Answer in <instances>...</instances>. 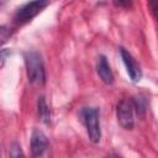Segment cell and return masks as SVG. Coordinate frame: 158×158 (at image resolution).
<instances>
[{
    "instance_id": "cell-1",
    "label": "cell",
    "mask_w": 158,
    "mask_h": 158,
    "mask_svg": "<svg viewBox=\"0 0 158 158\" xmlns=\"http://www.w3.org/2000/svg\"><path fill=\"white\" fill-rule=\"evenodd\" d=\"M25 64L30 83L35 86H43L46 83V70L41 54L36 51L26 52Z\"/></svg>"
},
{
    "instance_id": "cell-2",
    "label": "cell",
    "mask_w": 158,
    "mask_h": 158,
    "mask_svg": "<svg viewBox=\"0 0 158 158\" xmlns=\"http://www.w3.org/2000/svg\"><path fill=\"white\" fill-rule=\"evenodd\" d=\"M81 116H83L84 125L86 127L89 139L93 143H99V141L101 138L99 110L96 107H85L81 111Z\"/></svg>"
},
{
    "instance_id": "cell-3",
    "label": "cell",
    "mask_w": 158,
    "mask_h": 158,
    "mask_svg": "<svg viewBox=\"0 0 158 158\" xmlns=\"http://www.w3.org/2000/svg\"><path fill=\"white\" fill-rule=\"evenodd\" d=\"M48 1H42V0H37V1H31V2H26L25 5L20 6L14 16V21L17 23H25L31 21L35 16H37L46 6H48Z\"/></svg>"
},
{
    "instance_id": "cell-4",
    "label": "cell",
    "mask_w": 158,
    "mask_h": 158,
    "mask_svg": "<svg viewBox=\"0 0 158 158\" xmlns=\"http://www.w3.org/2000/svg\"><path fill=\"white\" fill-rule=\"evenodd\" d=\"M133 101L128 99H122L118 101L116 107V117L120 126L125 130H132L135 126L133 116Z\"/></svg>"
},
{
    "instance_id": "cell-5",
    "label": "cell",
    "mask_w": 158,
    "mask_h": 158,
    "mask_svg": "<svg viewBox=\"0 0 158 158\" xmlns=\"http://www.w3.org/2000/svg\"><path fill=\"white\" fill-rule=\"evenodd\" d=\"M48 147L47 136L38 128H35L31 135V154L32 158H41Z\"/></svg>"
},
{
    "instance_id": "cell-6",
    "label": "cell",
    "mask_w": 158,
    "mask_h": 158,
    "mask_svg": "<svg viewBox=\"0 0 158 158\" xmlns=\"http://www.w3.org/2000/svg\"><path fill=\"white\" fill-rule=\"evenodd\" d=\"M120 53H121V58H122V62L126 67V70L131 78L132 81H138L141 80L142 78V70L138 65V63L136 62V59L132 57V54L126 51L125 48H121L120 49Z\"/></svg>"
},
{
    "instance_id": "cell-7",
    "label": "cell",
    "mask_w": 158,
    "mask_h": 158,
    "mask_svg": "<svg viewBox=\"0 0 158 158\" xmlns=\"http://www.w3.org/2000/svg\"><path fill=\"white\" fill-rule=\"evenodd\" d=\"M96 72H98L100 79L105 84L110 85L114 83V74H112V70H111L110 64L105 56H100V58L98 60V65H96Z\"/></svg>"
},
{
    "instance_id": "cell-8",
    "label": "cell",
    "mask_w": 158,
    "mask_h": 158,
    "mask_svg": "<svg viewBox=\"0 0 158 158\" xmlns=\"http://www.w3.org/2000/svg\"><path fill=\"white\" fill-rule=\"evenodd\" d=\"M37 106H38V114H40L42 121L44 123H49L51 122V110H49V107H48L44 98H40L38 99Z\"/></svg>"
},
{
    "instance_id": "cell-9",
    "label": "cell",
    "mask_w": 158,
    "mask_h": 158,
    "mask_svg": "<svg viewBox=\"0 0 158 158\" xmlns=\"http://www.w3.org/2000/svg\"><path fill=\"white\" fill-rule=\"evenodd\" d=\"M12 35V28L6 25H0V46L7 42V40Z\"/></svg>"
},
{
    "instance_id": "cell-10",
    "label": "cell",
    "mask_w": 158,
    "mask_h": 158,
    "mask_svg": "<svg viewBox=\"0 0 158 158\" xmlns=\"http://www.w3.org/2000/svg\"><path fill=\"white\" fill-rule=\"evenodd\" d=\"M9 154H10V158H25L23 152L21 149V146L19 143H12L11 144Z\"/></svg>"
},
{
    "instance_id": "cell-11",
    "label": "cell",
    "mask_w": 158,
    "mask_h": 158,
    "mask_svg": "<svg viewBox=\"0 0 158 158\" xmlns=\"http://www.w3.org/2000/svg\"><path fill=\"white\" fill-rule=\"evenodd\" d=\"M11 54V51L10 49H1L0 51V68L4 65V63L6 62L7 57Z\"/></svg>"
},
{
    "instance_id": "cell-12",
    "label": "cell",
    "mask_w": 158,
    "mask_h": 158,
    "mask_svg": "<svg viewBox=\"0 0 158 158\" xmlns=\"http://www.w3.org/2000/svg\"><path fill=\"white\" fill-rule=\"evenodd\" d=\"M105 158H117L116 156H112V154H110V156H107V157H105Z\"/></svg>"
},
{
    "instance_id": "cell-13",
    "label": "cell",
    "mask_w": 158,
    "mask_h": 158,
    "mask_svg": "<svg viewBox=\"0 0 158 158\" xmlns=\"http://www.w3.org/2000/svg\"><path fill=\"white\" fill-rule=\"evenodd\" d=\"M0 158H1V156H0Z\"/></svg>"
}]
</instances>
